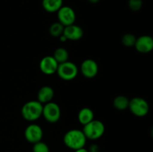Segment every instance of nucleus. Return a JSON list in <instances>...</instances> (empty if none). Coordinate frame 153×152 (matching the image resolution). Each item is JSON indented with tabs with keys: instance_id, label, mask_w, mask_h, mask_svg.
I'll return each mask as SVG.
<instances>
[{
	"instance_id": "13",
	"label": "nucleus",
	"mask_w": 153,
	"mask_h": 152,
	"mask_svg": "<svg viewBox=\"0 0 153 152\" xmlns=\"http://www.w3.org/2000/svg\"><path fill=\"white\" fill-rule=\"evenodd\" d=\"M54 97V90L51 86H44L39 89L37 92V101L43 104L52 101Z\"/></svg>"
},
{
	"instance_id": "16",
	"label": "nucleus",
	"mask_w": 153,
	"mask_h": 152,
	"mask_svg": "<svg viewBox=\"0 0 153 152\" xmlns=\"http://www.w3.org/2000/svg\"><path fill=\"white\" fill-rule=\"evenodd\" d=\"M129 100L124 95H118L115 97L113 101V105L116 109L119 110H124L128 107Z\"/></svg>"
},
{
	"instance_id": "19",
	"label": "nucleus",
	"mask_w": 153,
	"mask_h": 152,
	"mask_svg": "<svg viewBox=\"0 0 153 152\" xmlns=\"http://www.w3.org/2000/svg\"><path fill=\"white\" fill-rule=\"evenodd\" d=\"M136 39L137 38L134 34L127 33L122 37V43L126 47H132V46H134Z\"/></svg>"
},
{
	"instance_id": "2",
	"label": "nucleus",
	"mask_w": 153,
	"mask_h": 152,
	"mask_svg": "<svg viewBox=\"0 0 153 152\" xmlns=\"http://www.w3.org/2000/svg\"><path fill=\"white\" fill-rule=\"evenodd\" d=\"M43 104L38 101H29L25 103L21 109L22 117L27 121L33 122L37 120L42 116Z\"/></svg>"
},
{
	"instance_id": "23",
	"label": "nucleus",
	"mask_w": 153,
	"mask_h": 152,
	"mask_svg": "<svg viewBox=\"0 0 153 152\" xmlns=\"http://www.w3.org/2000/svg\"><path fill=\"white\" fill-rule=\"evenodd\" d=\"M59 38H60V40H61V42H65V41H67V39L66 38V37L64 35V34H62L61 36H60Z\"/></svg>"
},
{
	"instance_id": "20",
	"label": "nucleus",
	"mask_w": 153,
	"mask_h": 152,
	"mask_svg": "<svg viewBox=\"0 0 153 152\" xmlns=\"http://www.w3.org/2000/svg\"><path fill=\"white\" fill-rule=\"evenodd\" d=\"M32 151L33 152H49V148L43 142L40 141L33 144Z\"/></svg>"
},
{
	"instance_id": "11",
	"label": "nucleus",
	"mask_w": 153,
	"mask_h": 152,
	"mask_svg": "<svg viewBox=\"0 0 153 152\" xmlns=\"http://www.w3.org/2000/svg\"><path fill=\"white\" fill-rule=\"evenodd\" d=\"M134 47L140 53H149L153 49V39L149 35L140 36L136 39Z\"/></svg>"
},
{
	"instance_id": "15",
	"label": "nucleus",
	"mask_w": 153,
	"mask_h": 152,
	"mask_svg": "<svg viewBox=\"0 0 153 152\" xmlns=\"http://www.w3.org/2000/svg\"><path fill=\"white\" fill-rule=\"evenodd\" d=\"M42 6L46 11L55 13L63 6V0H43Z\"/></svg>"
},
{
	"instance_id": "24",
	"label": "nucleus",
	"mask_w": 153,
	"mask_h": 152,
	"mask_svg": "<svg viewBox=\"0 0 153 152\" xmlns=\"http://www.w3.org/2000/svg\"><path fill=\"white\" fill-rule=\"evenodd\" d=\"M88 1H89V2L93 3V4H96V3H97L100 1V0H88Z\"/></svg>"
},
{
	"instance_id": "22",
	"label": "nucleus",
	"mask_w": 153,
	"mask_h": 152,
	"mask_svg": "<svg viewBox=\"0 0 153 152\" xmlns=\"http://www.w3.org/2000/svg\"><path fill=\"white\" fill-rule=\"evenodd\" d=\"M75 152H89V151L87 148H85V147L77 149V150H75Z\"/></svg>"
},
{
	"instance_id": "14",
	"label": "nucleus",
	"mask_w": 153,
	"mask_h": 152,
	"mask_svg": "<svg viewBox=\"0 0 153 152\" xmlns=\"http://www.w3.org/2000/svg\"><path fill=\"white\" fill-rule=\"evenodd\" d=\"M94 119V113L91 108L84 107V108L81 109L78 113V120H79V123L82 124V125L89 123Z\"/></svg>"
},
{
	"instance_id": "17",
	"label": "nucleus",
	"mask_w": 153,
	"mask_h": 152,
	"mask_svg": "<svg viewBox=\"0 0 153 152\" xmlns=\"http://www.w3.org/2000/svg\"><path fill=\"white\" fill-rule=\"evenodd\" d=\"M55 61L58 62V63H64L66 61H68L69 58V53L67 52V49H64V48H58L55 51L53 55Z\"/></svg>"
},
{
	"instance_id": "1",
	"label": "nucleus",
	"mask_w": 153,
	"mask_h": 152,
	"mask_svg": "<svg viewBox=\"0 0 153 152\" xmlns=\"http://www.w3.org/2000/svg\"><path fill=\"white\" fill-rule=\"evenodd\" d=\"M63 141L67 148L75 151L85 147L87 138L82 131L79 129H72L64 134Z\"/></svg>"
},
{
	"instance_id": "21",
	"label": "nucleus",
	"mask_w": 153,
	"mask_h": 152,
	"mask_svg": "<svg viewBox=\"0 0 153 152\" xmlns=\"http://www.w3.org/2000/svg\"><path fill=\"white\" fill-rule=\"evenodd\" d=\"M128 5L133 11H138L143 6V0H128Z\"/></svg>"
},
{
	"instance_id": "8",
	"label": "nucleus",
	"mask_w": 153,
	"mask_h": 152,
	"mask_svg": "<svg viewBox=\"0 0 153 152\" xmlns=\"http://www.w3.org/2000/svg\"><path fill=\"white\" fill-rule=\"evenodd\" d=\"M43 135V132L41 127L36 124H31L27 126L24 132L25 139L32 144L41 141Z\"/></svg>"
},
{
	"instance_id": "9",
	"label": "nucleus",
	"mask_w": 153,
	"mask_h": 152,
	"mask_svg": "<svg viewBox=\"0 0 153 152\" xmlns=\"http://www.w3.org/2000/svg\"><path fill=\"white\" fill-rule=\"evenodd\" d=\"M39 66H40V71L43 74L49 75H52L56 72L58 63L53 57L48 55L42 58L41 61H40Z\"/></svg>"
},
{
	"instance_id": "3",
	"label": "nucleus",
	"mask_w": 153,
	"mask_h": 152,
	"mask_svg": "<svg viewBox=\"0 0 153 152\" xmlns=\"http://www.w3.org/2000/svg\"><path fill=\"white\" fill-rule=\"evenodd\" d=\"M83 126L84 128L82 131L87 139H88L91 140L98 139L100 137H102L105 131L104 124L101 121L95 120V119Z\"/></svg>"
},
{
	"instance_id": "12",
	"label": "nucleus",
	"mask_w": 153,
	"mask_h": 152,
	"mask_svg": "<svg viewBox=\"0 0 153 152\" xmlns=\"http://www.w3.org/2000/svg\"><path fill=\"white\" fill-rule=\"evenodd\" d=\"M63 34L66 37L67 40H80L83 36V30L79 25H76L75 24L73 25H67L64 27V32Z\"/></svg>"
},
{
	"instance_id": "7",
	"label": "nucleus",
	"mask_w": 153,
	"mask_h": 152,
	"mask_svg": "<svg viewBox=\"0 0 153 152\" xmlns=\"http://www.w3.org/2000/svg\"><path fill=\"white\" fill-rule=\"evenodd\" d=\"M57 13L58 22L64 27L74 24L76 21V13L72 7L69 6H62Z\"/></svg>"
},
{
	"instance_id": "18",
	"label": "nucleus",
	"mask_w": 153,
	"mask_h": 152,
	"mask_svg": "<svg viewBox=\"0 0 153 152\" xmlns=\"http://www.w3.org/2000/svg\"><path fill=\"white\" fill-rule=\"evenodd\" d=\"M64 26L61 25L59 22H54L53 24L50 25L49 27V34L51 36L54 37H59L61 36L64 32Z\"/></svg>"
},
{
	"instance_id": "4",
	"label": "nucleus",
	"mask_w": 153,
	"mask_h": 152,
	"mask_svg": "<svg viewBox=\"0 0 153 152\" xmlns=\"http://www.w3.org/2000/svg\"><path fill=\"white\" fill-rule=\"evenodd\" d=\"M130 111L137 117H143L149 113V106L147 101L140 97H135L129 100L128 107Z\"/></svg>"
},
{
	"instance_id": "6",
	"label": "nucleus",
	"mask_w": 153,
	"mask_h": 152,
	"mask_svg": "<svg viewBox=\"0 0 153 152\" xmlns=\"http://www.w3.org/2000/svg\"><path fill=\"white\" fill-rule=\"evenodd\" d=\"M42 116L49 123H55L61 118V109L56 103L50 101L43 105Z\"/></svg>"
},
{
	"instance_id": "10",
	"label": "nucleus",
	"mask_w": 153,
	"mask_h": 152,
	"mask_svg": "<svg viewBox=\"0 0 153 152\" xmlns=\"http://www.w3.org/2000/svg\"><path fill=\"white\" fill-rule=\"evenodd\" d=\"M99 66L97 63L93 59H86L81 65V72L87 78H93L97 75Z\"/></svg>"
},
{
	"instance_id": "5",
	"label": "nucleus",
	"mask_w": 153,
	"mask_h": 152,
	"mask_svg": "<svg viewBox=\"0 0 153 152\" xmlns=\"http://www.w3.org/2000/svg\"><path fill=\"white\" fill-rule=\"evenodd\" d=\"M78 72L79 70L74 63L66 61V62L58 64L56 72L58 73V75L63 80H71L77 76Z\"/></svg>"
}]
</instances>
